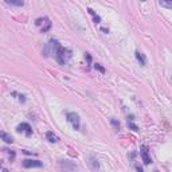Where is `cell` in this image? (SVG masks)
Instances as JSON below:
<instances>
[{"label": "cell", "mask_w": 172, "mask_h": 172, "mask_svg": "<svg viewBox=\"0 0 172 172\" xmlns=\"http://www.w3.org/2000/svg\"><path fill=\"white\" fill-rule=\"evenodd\" d=\"M55 58H57V61L59 62L61 65H65L69 59L71 58V51L69 49H65V47H59L58 51L55 52Z\"/></svg>", "instance_id": "obj_1"}, {"label": "cell", "mask_w": 172, "mask_h": 172, "mask_svg": "<svg viewBox=\"0 0 172 172\" xmlns=\"http://www.w3.org/2000/svg\"><path fill=\"white\" fill-rule=\"evenodd\" d=\"M59 47H61V45L58 43V40L51 39V40H50V42L47 43V45H46L45 50H43V54H45L46 57H49V55H51V54L55 55V52L58 51Z\"/></svg>", "instance_id": "obj_2"}, {"label": "cell", "mask_w": 172, "mask_h": 172, "mask_svg": "<svg viewBox=\"0 0 172 172\" xmlns=\"http://www.w3.org/2000/svg\"><path fill=\"white\" fill-rule=\"evenodd\" d=\"M35 24L36 26H42L40 27V31H42V32H47V31L51 29V22H50L49 18H43V19L40 18V19H36Z\"/></svg>", "instance_id": "obj_3"}, {"label": "cell", "mask_w": 172, "mask_h": 172, "mask_svg": "<svg viewBox=\"0 0 172 172\" xmlns=\"http://www.w3.org/2000/svg\"><path fill=\"white\" fill-rule=\"evenodd\" d=\"M66 117H67L69 123L73 125L74 129H79V116L77 113H67Z\"/></svg>", "instance_id": "obj_4"}, {"label": "cell", "mask_w": 172, "mask_h": 172, "mask_svg": "<svg viewBox=\"0 0 172 172\" xmlns=\"http://www.w3.org/2000/svg\"><path fill=\"white\" fill-rule=\"evenodd\" d=\"M43 167V163L39 160H24L23 168H40Z\"/></svg>", "instance_id": "obj_5"}, {"label": "cell", "mask_w": 172, "mask_h": 172, "mask_svg": "<svg viewBox=\"0 0 172 172\" xmlns=\"http://www.w3.org/2000/svg\"><path fill=\"white\" fill-rule=\"evenodd\" d=\"M18 132H23L26 136H31L32 134V129H31L30 124L27 123H22L19 126H18Z\"/></svg>", "instance_id": "obj_6"}, {"label": "cell", "mask_w": 172, "mask_h": 172, "mask_svg": "<svg viewBox=\"0 0 172 172\" xmlns=\"http://www.w3.org/2000/svg\"><path fill=\"white\" fill-rule=\"evenodd\" d=\"M140 155H141V159H143V161H144V164L145 165H148L149 163H151V157H149V153H148V148H147L145 145H143L141 147V151H140Z\"/></svg>", "instance_id": "obj_7"}, {"label": "cell", "mask_w": 172, "mask_h": 172, "mask_svg": "<svg viewBox=\"0 0 172 172\" xmlns=\"http://www.w3.org/2000/svg\"><path fill=\"white\" fill-rule=\"evenodd\" d=\"M0 139L3 140V141H5L7 144H12L14 143V139H12L11 134L5 133V132H0Z\"/></svg>", "instance_id": "obj_8"}, {"label": "cell", "mask_w": 172, "mask_h": 172, "mask_svg": "<svg viewBox=\"0 0 172 172\" xmlns=\"http://www.w3.org/2000/svg\"><path fill=\"white\" fill-rule=\"evenodd\" d=\"M46 137H47V140H49V141H51V143H57L59 140L57 134H55L54 132H51V130H49V132L46 133Z\"/></svg>", "instance_id": "obj_9"}, {"label": "cell", "mask_w": 172, "mask_h": 172, "mask_svg": "<svg viewBox=\"0 0 172 172\" xmlns=\"http://www.w3.org/2000/svg\"><path fill=\"white\" fill-rule=\"evenodd\" d=\"M136 58H137V61L140 62V65L141 66H145V57L143 55V52H140V51H136Z\"/></svg>", "instance_id": "obj_10"}, {"label": "cell", "mask_w": 172, "mask_h": 172, "mask_svg": "<svg viewBox=\"0 0 172 172\" xmlns=\"http://www.w3.org/2000/svg\"><path fill=\"white\" fill-rule=\"evenodd\" d=\"M159 4L164 8H172V0H159Z\"/></svg>", "instance_id": "obj_11"}, {"label": "cell", "mask_w": 172, "mask_h": 172, "mask_svg": "<svg viewBox=\"0 0 172 172\" xmlns=\"http://www.w3.org/2000/svg\"><path fill=\"white\" fill-rule=\"evenodd\" d=\"M7 4H11V5H16V7H20V5L24 4L23 0H5Z\"/></svg>", "instance_id": "obj_12"}, {"label": "cell", "mask_w": 172, "mask_h": 172, "mask_svg": "<svg viewBox=\"0 0 172 172\" xmlns=\"http://www.w3.org/2000/svg\"><path fill=\"white\" fill-rule=\"evenodd\" d=\"M87 11H89V14H90V15H93V18H94V22H96V23H99V22H101V18H99L98 15H96V14H94V11H93L92 8H87Z\"/></svg>", "instance_id": "obj_13"}, {"label": "cell", "mask_w": 172, "mask_h": 172, "mask_svg": "<svg viewBox=\"0 0 172 172\" xmlns=\"http://www.w3.org/2000/svg\"><path fill=\"white\" fill-rule=\"evenodd\" d=\"M110 124L113 125V128H114L116 130H120V123H118L117 120H114V118H112V120H110Z\"/></svg>", "instance_id": "obj_14"}, {"label": "cell", "mask_w": 172, "mask_h": 172, "mask_svg": "<svg viewBox=\"0 0 172 172\" xmlns=\"http://www.w3.org/2000/svg\"><path fill=\"white\" fill-rule=\"evenodd\" d=\"M128 126H129V128H132L133 130H139V128H137V126H136V125H134V124L129 123V121H128Z\"/></svg>", "instance_id": "obj_15"}, {"label": "cell", "mask_w": 172, "mask_h": 172, "mask_svg": "<svg viewBox=\"0 0 172 172\" xmlns=\"http://www.w3.org/2000/svg\"><path fill=\"white\" fill-rule=\"evenodd\" d=\"M96 69H97V70H99V71H101V73H105V69H104V67H101L98 63L96 65Z\"/></svg>", "instance_id": "obj_16"}, {"label": "cell", "mask_w": 172, "mask_h": 172, "mask_svg": "<svg viewBox=\"0 0 172 172\" xmlns=\"http://www.w3.org/2000/svg\"><path fill=\"white\" fill-rule=\"evenodd\" d=\"M141 2H147V0H141Z\"/></svg>", "instance_id": "obj_17"}]
</instances>
